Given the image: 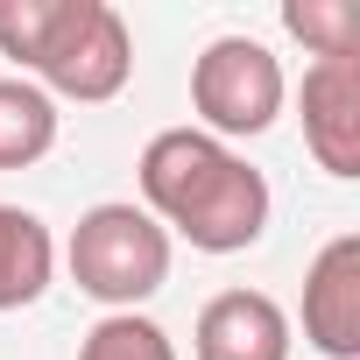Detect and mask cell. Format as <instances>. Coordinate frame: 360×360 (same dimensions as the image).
Listing matches in <instances>:
<instances>
[{
  "mask_svg": "<svg viewBox=\"0 0 360 360\" xmlns=\"http://www.w3.org/2000/svg\"><path fill=\"white\" fill-rule=\"evenodd\" d=\"M134 176H141V212L162 233H184L198 255H240L269 233V212H276L269 176L240 148L212 141L205 127L148 134Z\"/></svg>",
  "mask_w": 360,
  "mask_h": 360,
  "instance_id": "6da1fadb",
  "label": "cell"
},
{
  "mask_svg": "<svg viewBox=\"0 0 360 360\" xmlns=\"http://www.w3.org/2000/svg\"><path fill=\"white\" fill-rule=\"evenodd\" d=\"M0 57H15L50 99H120L134 78V36L106 0H0Z\"/></svg>",
  "mask_w": 360,
  "mask_h": 360,
  "instance_id": "7a4b0ae2",
  "label": "cell"
},
{
  "mask_svg": "<svg viewBox=\"0 0 360 360\" xmlns=\"http://www.w3.org/2000/svg\"><path fill=\"white\" fill-rule=\"evenodd\" d=\"M64 262H71V283H78L92 304L134 311V304H148V297L169 283V233H162L141 205L106 198V205H92V212L71 226Z\"/></svg>",
  "mask_w": 360,
  "mask_h": 360,
  "instance_id": "3957f363",
  "label": "cell"
},
{
  "mask_svg": "<svg viewBox=\"0 0 360 360\" xmlns=\"http://www.w3.org/2000/svg\"><path fill=\"white\" fill-rule=\"evenodd\" d=\"M283 99H290V78H283L276 50L255 43V36H212V43L198 50V64H191V113H198V127H205L212 141H226V148H233L240 134L276 127Z\"/></svg>",
  "mask_w": 360,
  "mask_h": 360,
  "instance_id": "277c9868",
  "label": "cell"
},
{
  "mask_svg": "<svg viewBox=\"0 0 360 360\" xmlns=\"http://www.w3.org/2000/svg\"><path fill=\"white\" fill-rule=\"evenodd\" d=\"M297 113H304V148L318 155V169L353 184L360 176V57H318L304 71Z\"/></svg>",
  "mask_w": 360,
  "mask_h": 360,
  "instance_id": "5b68a950",
  "label": "cell"
},
{
  "mask_svg": "<svg viewBox=\"0 0 360 360\" xmlns=\"http://www.w3.org/2000/svg\"><path fill=\"white\" fill-rule=\"evenodd\" d=\"M304 346L325 360H360V233H339L304 269Z\"/></svg>",
  "mask_w": 360,
  "mask_h": 360,
  "instance_id": "8992f818",
  "label": "cell"
},
{
  "mask_svg": "<svg viewBox=\"0 0 360 360\" xmlns=\"http://www.w3.org/2000/svg\"><path fill=\"white\" fill-rule=\"evenodd\" d=\"M290 346H297L290 311L269 290H219V297H205V311L191 325L198 360H290Z\"/></svg>",
  "mask_w": 360,
  "mask_h": 360,
  "instance_id": "52a82bcc",
  "label": "cell"
},
{
  "mask_svg": "<svg viewBox=\"0 0 360 360\" xmlns=\"http://www.w3.org/2000/svg\"><path fill=\"white\" fill-rule=\"evenodd\" d=\"M57 276V240L36 212L0 205V311H29Z\"/></svg>",
  "mask_w": 360,
  "mask_h": 360,
  "instance_id": "ba28073f",
  "label": "cell"
},
{
  "mask_svg": "<svg viewBox=\"0 0 360 360\" xmlns=\"http://www.w3.org/2000/svg\"><path fill=\"white\" fill-rule=\"evenodd\" d=\"M57 148V99L29 78H0V169H29Z\"/></svg>",
  "mask_w": 360,
  "mask_h": 360,
  "instance_id": "9c48e42d",
  "label": "cell"
},
{
  "mask_svg": "<svg viewBox=\"0 0 360 360\" xmlns=\"http://www.w3.org/2000/svg\"><path fill=\"white\" fill-rule=\"evenodd\" d=\"M283 29L318 57H360V8L353 0H283Z\"/></svg>",
  "mask_w": 360,
  "mask_h": 360,
  "instance_id": "30bf717a",
  "label": "cell"
},
{
  "mask_svg": "<svg viewBox=\"0 0 360 360\" xmlns=\"http://www.w3.org/2000/svg\"><path fill=\"white\" fill-rule=\"evenodd\" d=\"M78 360H176V346H169V332H162L155 318H141V311H106V318L85 332Z\"/></svg>",
  "mask_w": 360,
  "mask_h": 360,
  "instance_id": "8fae6325",
  "label": "cell"
}]
</instances>
